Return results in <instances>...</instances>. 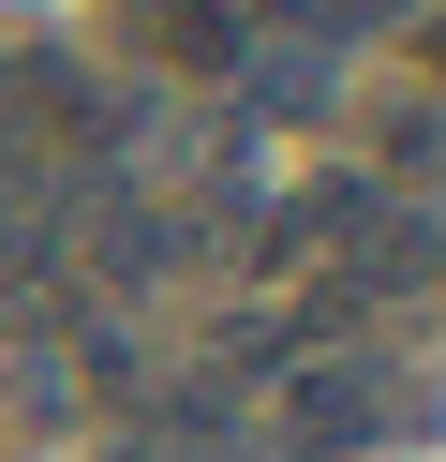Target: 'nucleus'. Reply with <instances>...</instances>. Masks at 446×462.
Returning a JSON list of instances; mask_svg holds the SVG:
<instances>
[{"label": "nucleus", "mask_w": 446, "mask_h": 462, "mask_svg": "<svg viewBox=\"0 0 446 462\" xmlns=\"http://www.w3.org/2000/svg\"><path fill=\"white\" fill-rule=\"evenodd\" d=\"M416 418H432V402L387 358H297L283 373V448L297 462H357V448H387V432H416Z\"/></svg>", "instance_id": "nucleus-1"}, {"label": "nucleus", "mask_w": 446, "mask_h": 462, "mask_svg": "<svg viewBox=\"0 0 446 462\" xmlns=\"http://www.w3.org/2000/svg\"><path fill=\"white\" fill-rule=\"evenodd\" d=\"M134 45L178 75H223L238 60V0H134Z\"/></svg>", "instance_id": "nucleus-2"}, {"label": "nucleus", "mask_w": 446, "mask_h": 462, "mask_svg": "<svg viewBox=\"0 0 446 462\" xmlns=\"http://www.w3.org/2000/svg\"><path fill=\"white\" fill-rule=\"evenodd\" d=\"M268 15H297V31H372L387 0H268Z\"/></svg>", "instance_id": "nucleus-3"}, {"label": "nucleus", "mask_w": 446, "mask_h": 462, "mask_svg": "<svg viewBox=\"0 0 446 462\" xmlns=\"http://www.w3.org/2000/svg\"><path fill=\"white\" fill-rule=\"evenodd\" d=\"M416 60H432V75H446V15H432V31H416Z\"/></svg>", "instance_id": "nucleus-4"}]
</instances>
